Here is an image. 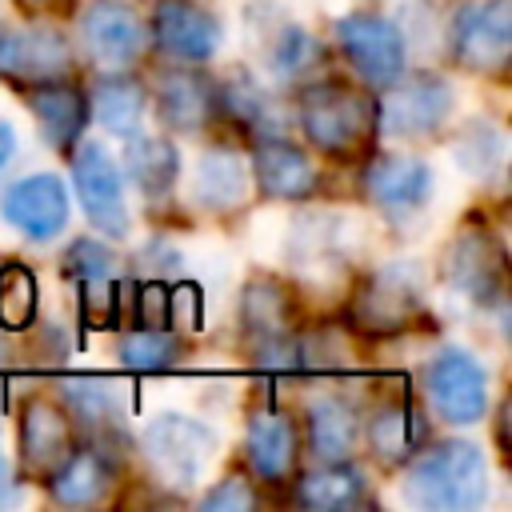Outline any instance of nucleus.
<instances>
[{"instance_id":"29","label":"nucleus","mask_w":512,"mask_h":512,"mask_svg":"<svg viewBox=\"0 0 512 512\" xmlns=\"http://www.w3.org/2000/svg\"><path fill=\"white\" fill-rule=\"evenodd\" d=\"M320 44L308 28L300 24H284L276 32V40L268 44V72L280 80V84H300L304 76H312V68L320 64Z\"/></svg>"},{"instance_id":"7","label":"nucleus","mask_w":512,"mask_h":512,"mask_svg":"<svg viewBox=\"0 0 512 512\" xmlns=\"http://www.w3.org/2000/svg\"><path fill=\"white\" fill-rule=\"evenodd\" d=\"M452 56L468 72L500 76L512 56V0H472L452 20Z\"/></svg>"},{"instance_id":"21","label":"nucleus","mask_w":512,"mask_h":512,"mask_svg":"<svg viewBox=\"0 0 512 512\" xmlns=\"http://www.w3.org/2000/svg\"><path fill=\"white\" fill-rule=\"evenodd\" d=\"M248 164L240 160L236 148H208L196 164V200L216 212V216H232L248 204Z\"/></svg>"},{"instance_id":"12","label":"nucleus","mask_w":512,"mask_h":512,"mask_svg":"<svg viewBox=\"0 0 512 512\" xmlns=\"http://www.w3.org/2000/svg\"><path fill=\"white\" fill-rule=\"evenodd\" d=\"M0 216L28 240H52L68 224V188L52 172L20 176L0 196Z\"/></svg>"},{"instance_id":"23","label":"nucleus","mask_w":512,"mask_h":512,"mask_svg":"<svg viewBox=\"0 0 512 512\" xmlns=\"http://www.w3.org/2000/svg\"><path fill=\"white\" fill-rule=\"evenodd\" d=\"M304 428H308V448L324 464L348 460L356 448V436H360L356 408L344 396H316L304 412Z\"/></svg>"},{"instance_id":"3","label":"nucleus","mask_w":512,"mask_h":512,"mask_svg":"<svg viewBox=\"0 0 512 512\" xmlns=\"http://www.w3.org/2000/svg\"><path fill=\"white\" fill-rule=\"evenodd\" d=\"M420 312H424V280L420 268L408 260H392L376 268L348 304L352 324L368 336H396L412 328Z\"/></svg>"},{"instance_id":"13","label":"nucleus","mask_w":512,"mask_h":512,"mask_svg":"<svg viewBox=\"0 0 512 512\" xmlns=\"http://www.w3.org/2000/svg\"><path fill=\"white\" fill-rule=\"evenodd\" d=\"M72 68V44L52 24H32L20 32H0V76L12 84L60 80Z\"/></svg>"},{"instance_id":"31","label":"nucleus","mask_w":512,"mask_h":512,"mask_svg":"<svg viewBox=\"0 0 512 512\" xmlns=\"http://www.w3.org/2000/svg\"><path fill=\"white\" fill-rule=\"evenodd\" d=\"M36 276L20 260H8L0 268V328L4 332H24L36 320Z\"/></svg>"},{"instance_id":"32","label":"nucleus","mask_w":512,"mask_h":512,"mask_svg":"<svg viewBox=\"0 0 512 512\" xmlns=\"http://www.w3.org/2000/svg\"><path fill=\"white\" fill-rule=\"evenodd\" d=\"M452 156L456 164L476 176V180H488L500 164H504V136L488 124V120H472L464 124V132L452 140Z\"/></svg>"},{"instance_id":"16","label":"nucleus","mask_w":512,"mask_h":512,"mask_svg":"<svg viewBox=\"0 0 512 512\" xmlns=\"http://www.w3.org/2000/svg\"><path fill=\"white\" fill-rule=\"evenodd\" d=\"M80 32H84V44H88L92 60H100L108 68L132 64L144 48V24L120 0H92L80 16Z\"/></svg>"},{"instance_id":"35","label":"nucleus","mask_w":512,"mask_h":512,"mask_svg":"<svg viewBox=\"0 0 512 512\" xmlns=\"http://www.w3.org/2000/svg\"><path fill=\"white\" fill-rule=\"evenodd\" d=\"M60 272L72 276V280H92V276H112V248L96 244L92 236H80L68 244L64 260H60Z\"/></svg>"},{"instance_id":"11","label":"nucleus","mask_w":512,"mask_h":512,"mask_svg":"<svg viewBox=\"0 0 512 512\" xmlns=\"http://www.w3.org/2000/svg\"><path fill=\"white\" fill-rule=\"evenodd\" d=\"M152 36L168 56H176L184 64H204L220 52L224 24L200 0H156L152 4Z\"/></svg>"},{"instance_id":"34","label":"nucleus","mask_w":512,"mask_h":512,"mask_svg":"<svg viewBox=\"0 0 512 512\" xmlns=\"http://www.w3.org/2000/svg\"><path fill=\"white\" fill-rule=\"evenodd\" d=\"M60 396L64 408L76 412L84 424H112L120 416V400L104 380H64Z\"/></svg>"},{"instance_id":"27","label":"nucleus","mask_w":512,"mask_h":512,"mask_svg":"<svg viewBox=\"0 0 512 512\" xmlns=\"http://www.w3.org/2000/svg\"><path fill=\"white\" fill-rule=\"evenodd\" d=\"M364 496H368V480L360 476V468H352L344 460L324 464L296 484V504H304L312 512H344V508L364 504Z\"/></svg>"},{"instance_id":"37","label":"nucleus","mask_w":512,"mask_h":512,"mask_svg":"<svg viewBox=\"0 0 512 512\" xmlns=\"http://www.w3.org/2000/svg\"><path fill=\"white\" fill-rule=\"evenodd\" d=\"M200 508L204 512H248L256 508V488L244 476H224L200 496Z\"/></svg>"},{"instance_id":"19","label":"nucleus","mask_w":512,"mask_h":512,"mask_svg":"<svg viewBox=\"0 0 512 512\" xmlns=\"http://www.w3.org/2000/svg\"><path fill=\"white\" fill-rule=\"evenodd\" d=\"M364 192L384 212L420 208L432 196V168L416 156H376L364 168Z\"/></svg>"},{"instance_id":"40","label":"nucleus","mask_w":512,"mask_h":512,"mask_svg":"<svg viewBox=\"0 0 512 512\" xmlns=\"http://www.w3.org/2000/svg\"><path fill=\"white\" fill-rule=\"evenodd\" d=\"M12 152H16V132L0 120V172L8 168V160H12Z\"/></svg>"},{"instance_id":"1","label":"nucleus","mask_w":512,"mask_h":512,"mask_svg":"<svg viewBox=\"0 0 512 512\" xmlns=\"http://www.w3.org/2000/svg\"><path fill=\"white\" fill-rule=\"evenodd\" d=\"M296 120L308 144L332 160H352L376 136V100L348 80H312L296 96Z\"/></svg>"},{"instance_id":"24","label":"nucleus","mask_w":512,"mask_h":512,"mask_svg":"<svg viewBox=\"0 0 512 512\" xmlns=\"http://www.w3.org/2000/svg\"><path fill=\"white\" fill-rule=\"evenodd\" d=\"M56 504H96L112 488V468L92 448H68V456L44 476Z\"/></svg>"},{"instance_id":"42","label":"nucleus","mask_w":512,"mask_h":512,"mask_svg":"<svg viewBox=\"0 0 512 512\" xmlns=\"http://www.w3.org/2000/svg\"><path fill=\"white\" fill-rule=\"evenodd\" d=\"M16 496V488H12V468H8V460H4V452H0V504H8Z\"/></svg>"},{"instance_id":"5","label":"nucleus","mask_w":512,"mask_h":512,"mask_svg":"<svg viewBox=\"0 0 512 512\" xmlns=\"http://www.w3.org/2000/svg\"><path fill=\"white\" fill-rule=\"evenodd\" d=\"M448 116H452V84L432 72L392 80L384 84V96L376 100V132L392 140L432 136L436 128H444Z\"/></svg>"},{"instance_id":"30","label":"nucleus","mask_w":512,"mask_h":512,"mask_svg":"<svg viewBox=\"0 0 512 512\" xmlns=\"http://www.w3.org/2000/svg\"><path fill=\"white\" fill-rule=\"evenodd\" d=\"M240 324L252 340H268L288 332V296L272 280H252L240 296Z\"/></svg>"},{"instance_id":"4","label":"nucleus","mask_w":512,"mask_h":512,"mask_svg":"<svg viewBox=\"0 0 512 512\" xmlns=\"http://www.w3.org/2000/svg\"><path fill=\"white\" fill-rule=\"evenodd\" d=\"M140 448H144V460L152 468V476L172 488V492H184L200 480L212 448H216V436L208 424L192 420V416H180V412H160L148 420V428L140 432Z\"/></svg>"},{"instance_id":"15","label":"nucleus","mask_w":512,"mask_h":512,"mask_svg":"<svg viewBox=\"0 0 512 512\" xmlns=\"http://www.w3.org/2000/svg\"><path fill=\"white\" fill-rule=\"evenodd\" d=\"M252 176L268 200H308L320 188V172L304 148L284 136H264L252 148Z\"/></svg>"},{"instance_id":"26","label":"nucleus","mask_w":512,"mask_h":512,"mask_svg":"<svg viewBox=\"0 0 512 512\" xmlns=\"http://www.w3.org/2000/svg\"><path fill=\"white\" fill-rule=\"evenodd\" d=\"M124 160H128V176L132 184L148 196V200H164L180 176V152L168 136H140L132 132L128 136V148H124Z\"/></svg>"},{"instance_id":"17","label":"nucleus","mask_w":512,"mask_h":512,"mask_svg":"<svg viewBox=\"0 0 512 512\" xmlns=\"http://www.w3.org/2000/svg\"><path fill=\"white\" fill-rule=\"evenodd\" d=\"M20 464L32 472V476H48L72 448V432H68V416L56 400L48 396H32L20 412Z\"/></svg>"},{"instance_id":"2","label":"nucleus","mask_w":512,"mask_h":512,"mask_svg":"<svg viewBox=\"0 0 512 512\" xmlns=\"http://www.w3.org/2000/svg\"><path fill=\"white\" fill-rule=\"evenodd\" d=\"M400 492L424 512H472L488 496L484 452L468 440H444L432 452L412 456Z\"/></svg>"},{"instance_id":"22","label":"nucleus","mask_w":512,"mask_h":512,"mask_svg":"<svg viewBox=\"0 0 512 512\" xmlns=\"http://www.w3.org/2000/svg\"><path fill=\"white\" fill-rule=\"evenodd\" d=\"M424 436H428V424H424V416L412 400L380 404L368 420V444H372V456L384 468H396V464L412 460L420 452Z\"/></svg>"},{"instance_id":"38","label":"nucleus","mask_w":512,"mask_h":512,"mask_svg":"<svg viewBox=\"0 0 512 512\" xmlns=\"http://www.w3.org/2000/svg\"><path fill=\"white\" fill-rule=\"evenodd\" d=\"M136 320L144 328H168V288L160 280L136 288Z\"/></svg>"},{"instance_id":"6","label":"nucleus","mask_w":512,"mask_h":512,"mask_svg":"<svg viewBox=\"0 0 512 512\" xmlns=\"http://www.w3.org/2000/svg\"><path fill=\"white\" fill-rule=\"evenodd\" d=\"M424 396L432 412L456 428H468L488 408V372L464 348H444L424 364Z\"/></svg>"},{"instance_id":"8","label":"nucleus","mask_w":512,"mask_h":512,"mask_svg":"<svg viewBox=\"0 0 512 512\" xmlns=\"http://www.w3.org/2000/svg\"><path fill=\"white\" fill-rule=\"evenodd\" d=\"M336 40L348 56V64L360 72V80L384 88L404 76V36L400 28L380 12H348L336 20Z\"/></svg>"},{"instance_id":"39","label":"nucleus","mask_w":512,"mask_h":512,"mask_svg":"<svg viewBox=\"0 0 512 512\" xmlns=\"http://www.w3.org/2000/svg\"><path fill=\"white\" fill-rule=\"evenodd\" d=\"M168 324L200 328V288H196V284H176V288H168Z\"/></svg>"},{"instance_id":"28","label":"nucleus","mask_w":512,"mask_h":512,"mask_svg":"<svg viewBox=\"0 0 512 512\" xmlns=\"http://www.w3.org/2000/svg\"><path fill=\"white\" fill-rule=\"evenodd\" d=\"M216 108L228 112L236 124H244L256 140H264V136H284L276 100H272L252 76H244V72L232 76V80H224V88H216Z\"/></svg>"},{"instance_id":"25","label":"nucleus","mask_w":512,"mask_h":512,"mask_svg":"<svg viewBox=\"0 0 512 512\" xmlns=\"http://www.w3.org/2000/svg\"><path fill=\"white\" fill-rule=\"evenodd\" d=\"M144 104H148V92L136 76H124V72H112V76H100L92 84V100H88V112L96 116L100 128H108L112 136H132L140 132V116H144Z\"/></svg>"},{"instance_id":"10","label":"nucleus","mask_w":512,"mask_h":512,"mask_svg":"<svg viewBox=\"0 0 512 512\" xmlns=\"http://www.w3.org/2000/svg\"><path fill=\"white\" fill-rule=\"evenodd\" d=\"M72 184H76V196L92 220L96 232L112 236V240H124L128 236V204H124V180H120V168L116 160L108 156L104 144L88 140L76 148L72 156Z\"/></svg>"},{"instance_id":"20","label":"nucleus","mask_w":512,"mask_h":512,"mask_svg":"<svg viewBox=\"0 0 512 512\" xmlns=\"http://www.w3.org/2000/svg\"><path fill=\"white\" fill-rule=\"evenodd\" d=\"M244 456L256 476L284 480L296 464V428L276 408H256L244 424Z\"/></svg>"},{"instance_id":"36","label":"nucleus","mask_w":512,"mask_h":512,"mask_svg":"<svg viewBox=\"0 0 512 512\" xmlns=\"http://www.w3.org/2000/svg\"><path fill=\"white\" fill-rule=\"evenodd\" d=\"M116 300H120V292H116L112 276L80 280V312H84V320H88V324L108 328V324L116 320Z\"/></svg>"},{"instance_id":"33","label":"nucleus","mask_w":512,"mask_h":512,"mask_svg":"<svg viewBox=\"0 0 512 512\" xmlns=\"http://www.w3.org/2000/svg\"><path fill=\"white\" fill-rule=\"evenodd\" d=\"M180 360V340L168 328H136L120 340V364L132 372H164Z\"/></svg>"},{"instance_id":"41","label":"nucleus","mask_w":512,"mask_h":512,"mask_svg":"<svg viewBox=\"0 0 512 512\" xmlns=\"http://www.w3.org/2000/svg\"><path fill=\"white\" fill-rule=\"evenodd\" d=\"M24 12H60V8H68V0H16Z\"/></svg>"},{"instance_id":"9","label":"nucleus","mask_w":512,"mask_h":512,"mask_svg":"<svg viewBox=\"0 0 512 512\" xmlns=\"http://www.w3.org/2000/svg\"><path fill=\"white\" fill-rule=\"evenodd\" d=\"M444 276L460 296H468L480 308H492L504 300V248L484 224H468L456 232V240L444 252Z\"/></svg>"},{"instance_id":"14","label":"nucleus","mask_w":512,"mask_h":512,"mask_svg":"<svg viewBox=\"0 0 512 512\" xmlns=\"http://www.w3.org/2000/svg\"><path fill=\"white\" fill-rule=\"evenodd\" d=\"M152 100L160 124L172 132H204L216 116V84L200 68H164Z\"/></svg>"},{"instance_id":"18","label":"nucleus","mask_w":512,"mask_h":512,"mask_svg":"<svg viewBox=\"0 0 512 512\" xmlns=\"http://www.w3.org/2000/svg\"><path fill=\"white\" fill-rule=\"evenodd\" d=\"M24 104L36 116L40 136L56 152H72L76 148V140L84 132V120H88V100L80 96L76 84H68L64 76L60 80H44V84H28Z\"/></svg>"},{"instance_id":"43","label":"nucleus","mask_w":512,"mask_h":512,"mask_svg":"<svg viewBox=\"0 0 512 512\" xmlns=\"http://www.w3.org/2000/svg\"><path fill=\"white\" fill-rule=\"evenodd\" d=\"M0 360H4V348H0Z\"/></svg>"}]
</instances>
